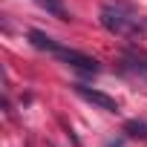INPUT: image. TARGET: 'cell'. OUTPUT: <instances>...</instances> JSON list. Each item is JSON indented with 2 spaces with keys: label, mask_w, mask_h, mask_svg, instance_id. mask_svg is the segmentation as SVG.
I'll use <instances>...</instances> for the list:
<instances>
[{
  "label": "cell",
  "mask_w": 147,
  "mask_h": 147,
  "mask_svg": "<svg viewBox=\"0 0 147 147\" xmlns=\"http://www.w3.org/2000/svg\"><path fill=\"white\" fill-rule=\"evenodd\" d=\"M124 133L130 138H147V121H138V118L124 121Z\"/></svg>",
  "instance_id": "6"
},
{
  "label": "cell",
  "mask_w": 147,
  "mask_h": 147,
  "mask_svg": "<svg viewBox=\"0 0 147 147\" xmlns=\"http://www.w3.org/2000/svg\"><path fill=\"white\" fill-rule=\"evenodd\" d=\"M38 3H40V9H46L52 18L69 20V12H66V6H63V0H38Z\"/></svg>",
  "instance_id": "5"
},
{
  "label": "cell",
  "mask_w": 147,
  "mask_h": 147,
  "mask_svg": "<svg viewBox=\"0 0 147 147\" xmlns=\"http://www.w3.org/2000/svg\"><path fill=\"white\" fill-rule=\"evenodd\" d=\"M29 40H32L35 49H43V52H52V55L61 49V43L52 40V38H49L46 32H40V29H29Z\"/></svg>",
  "instance_id": "4"
},
{
  "label": "cell",
  "mask_w": 147,
  "mask_h": 147,
  "mask_svg": "<svg viewBox=\"0 0 147 147\" xmlns=\"http://www.w3.org/2000/svg\"><path fill=\"white\" fill-rule=\"evenodd\" d=\"M55 58L63 61V63H69V66H75V69H81V72H98V69H101V63H98L92 55L78 52V49H66V46H61V49L55 52Z\"/></svg>",
  "instance_id": "2"
},
{
  "label": "cell",
  "mask_w": 147,
  "mask_h": 147,
  "mask_svg": "<svg viewBox=\"0 0 147 147\" xmlns=\"http://www.w3.org/2000/svg\"><path fill=\"white\" fill-rule=\"evenodd\" d=\"M75 92H78V95H81L84 101H90L92 107L104 110V113H118V101H115L113 95L101 92V90H92V87H84V84H75Z\"/></svg>",
  "instance_id": "3"
},
{
  "label": "cell",
  "mask_w": 147,
  "mask_h": 147,
  "mask_svg": "<svg viewBox=\"0 0 147 147\" xmlns=\"http://www.w3.org/2000/svg\"><path fill=\"white\" fill-rule=\"evenodd\" d=\"M101 26L107 29V32H113V35H121V38H136V35H141L144 32V26H141V20L138 18H133V15H127L124 9H113V6H104L101 9Z\"/></svg>",
  "instance_id": "1"
}]
</instances>
